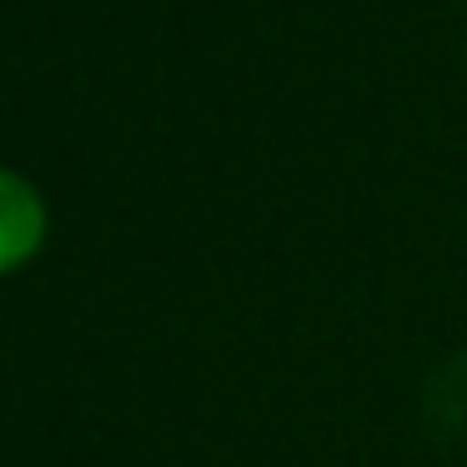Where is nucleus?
<instances>
[{"mask_svg": "<svg viewBox=\"0 0 467 467\" xmlns=\"http://www.w3.org/2000/svg\"><path fill=\"white\" fill-rule=\"evenodd\" d=\"M46 236H51L46 196L36 192L21 171L0 166V276L31 266L36 256H41Z\"/></svg>", "mask_w": 467, "mask_h": 467, "instance_id": "f257e3e1", "label": "nucleus"}]
</instances>
